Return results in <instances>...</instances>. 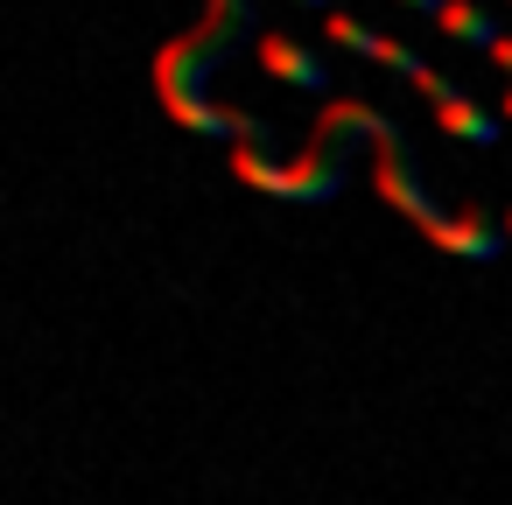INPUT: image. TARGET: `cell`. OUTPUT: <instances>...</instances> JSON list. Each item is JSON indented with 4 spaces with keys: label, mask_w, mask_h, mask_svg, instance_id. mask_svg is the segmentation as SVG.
Here are the masks:
<instances>
[{
    "label": "cell",
    "mask_w": 512,
    "mask_h": 505,
    "mask_svg": "<svg viewBox=\"0 0 512 505\" xmlns=\"http://www.w3.org/2000/svg\"><path fill=\"white\" fill-rule=\"evenodd\" d=\"M260 71L295 85V92H330V64L309 43H295V36H260Z\"/></svg>",
    "instance_id": "cell-5"
},
{
    "label": "cell",
    "mask_w": 512,
    "mask_h": 505,
    "mask_svg": "<svg viewBox=\"0 0 512 505\" xmlns=\"http://www.w3.org/2000/svg\"><path fill=\"white\" fill-rule=\"evenodd\" d=\"M414 92L435 106V120H442V134H449V141H463V148H498V113H491V106H477L463 85H449L442 71H428Z\"/></svg>",
    "instance_id": "cell-4"
},
{
    "label": "cell",
    "mask_w": 512,
    "mask_h": 505,
    "mask_svg": "<svg viewBox=\"0 0 512 505\" xmlns=\"http://www.w3.org/2000/svg\"><path fill=\"white\" fill-rule=\"evenodd\" d=\"M253 36V0H204V22L169 36L155 50V99L169 106L176 127L204 141H239V148H274V127L253 120L246 106H218L211 78L232 64V50Z\"/></svg>",
    "instance_id": "cell-1"
},
{
    "label": "cell",
    "mask_w": 512,
    "mask_h": 505,
    "mask_svg": "<svg viewBox=\"0 0 512 505\" xmlns=\"http://www.w3.org/2000/svg\"><path fill=\"white\" fill-rule=\"evenodd\" d=\"M400 120L365 106V99H330L316 113V134L302 155H274V148H239L232 169L246 190L260 197H281V204H330L344 190V169H351V148H379Z\"/></svg>",
    "instance_id": "cell-2"
},
{
    "label": "cell",
    "mask_w": 512,
    "mask_h": 505,
    "mask_svg": "<svg viewBox=\"0 0 512 505\" xmlns=\"http://www.w3.org/2000/svg\"><path fill=\"white\" fill-rule=\"evenodd\" d=\"M491 64H498V78L512 85V36H498V50H491Z\"/></svg>",
    "instance_id": "cell-7"
},
{
    "label": "cell",
    "mask_w": 512,
    "mask_h": 505,
    "mask_svg": "<svg viewBox=\"0 0 512 505\" xmlns=\"http://www.w3.org/2000/svg\"><path fill=\"white\" fill-rule=\"evenodd\" d=\"M323 43H330V50H351V57L379 64V71H400L407 85H421V78H428V64H421V50H414V43L379 36V29H372V22H358V15H323Z\"/></svg>",
    "instance_id": "cell-3"
},
{
    "label": "cell",
    "mask_w": 512,
    "mask_h": 505,
    "mask_svg": "<svg viewBox=\"0 0 512 505\" xmlns=\"http://www.w3.org/2000/svg\"><path fill=\"white\" fill-rule=\"evenodd\" d=\"M400 8H414V15H428V22H435V15L449 8V0H400Z\"/></svg>",
    "instance_id": "cell-8"
},
{
    "label": "cell",
    "mask_w": 512,
    "mask_h": 505,
    "mask_svg": "<svg viewBox=\"0 0 512 505\" xmlns=\"http://www.w3.org/2000/svg\"><path fill=\"white\" fill-rule=\"evenodd\" d=\"M435 29H442L449 43H463V50H484V57H491L498 36H505L498 15H491V0H449V8L435 15Z\"/></svg>",
    "instance_id": "cell-6"
},
{
    "label": "cell",
    "mask_w": 512,
    "mask_h": 505,
    "mask_svg": "<svg viewBox=\"0 0 512 505\" xmlns=\"http://www.w3.org/2000/svg\"><path fill=\"white\" fill-rule=\"evenodd\" d=\"M498 113H505V120H512V85H505V106H498Z\"/></svg>",
    "instance_id": "cell-9"
},
{
    "label": "cell",
    "mask_w": 512,
    "mask_h": 505,
    "mask_svg": "<svg viewBox=\"0 0 512 505\" xmlns=\"http://www.w3.org/2000/svg\"><path fill=\"white\" fill-rule=\"evenodd\" d=\"M295 8H330V0H295Z\"/></svg>",
    "instance_id": "cell-10"
},
{
    "label": "cell",
    "mask_w": 512,
    "mask_h": 505,
    "mask_svg": "<svg viewBox=\"0 0 512 505\" xmlns=\"http://www.w3.org/2000/svg\"><path fill=\"white\" fill-rule=\"evenodd\" d=\"M505 232H512V218H505Z\"/></svg>",
    "instance_id": "cell-11"
}]
</instances>
